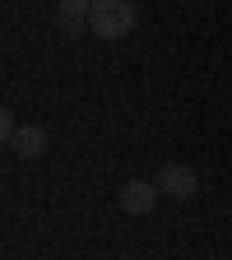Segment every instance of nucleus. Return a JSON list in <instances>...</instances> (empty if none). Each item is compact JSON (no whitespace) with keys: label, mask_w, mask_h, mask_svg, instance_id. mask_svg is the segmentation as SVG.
Listing matches in <instances>:
<instances>
[{"label":"nucleus","mask_w":232,"mask_h":260,"mask_svg":"<svg viewBox=\"0 0 232 260\" xmlns=\"http://www.w3.org/2000/svg\"><path fill=\"white\" fill-rule=\"evenodd\" d=\"M158 181H144V177H135V181H125L121 186V214H130V218H144V214H153V205H158Z\"/></svg>","instance_id":"obj_3"},{"label":"nucleus","mask_w":232,"mask_h":260,"mask_svg":"<svg viewBox=\"0 0 232 260\" xmlns=\"http://www.w3.org/2000/svg\"><path fill=\"white\" fill-rule=\"evenodd\" d=\"M144 260H149V255H144Z\"/></svg>","instance_id":"obj_7"},{"label":"nucleus","mask_w":232,"mask_h":260,"mask_svg":"<svg viewBox=\"0 0 232 260\" xmlns=\"http://www.w3.org/2000/svg\"><path fill=\"white\" fill-rule=\"evenodd\" d=\"M153 181H158L162 195H172V200H190V195L200 190V177H195V168H186V162H162Z\"/></svg>","instance_id":"obj_2"},{"label":"nucleus","mask_w":232,"mask_h":260,"mask_svg":"<svg viewBox=\"0 0 232 260\" xmlns=\"http://www.w3.org/2000/svg\"><path fill=\"white\" fill-rule=\"evenodd\" d=\"M135 5L130 0H93V14H88V32L103 42H121L130 28H135Z\"/></svg>","instance_id":"obj_1"},{"label":"nucleus","mask_w":232,"mask_h":260,"mask_svg":"<svg viewBox=\"0 0 232 260\" xmlns=\"http://www.w3.org/2000/svg\"><path fill=\"white\" fill-rule=\"evenodd\" d=\"M47 144H51V135H47V130L42 125H19V135H14V153L19 158H42L47 153Z\"/></svg>","instance_id":"obj_4"},{"label":"nucleus","mask_w":232,"mask_h":260,"mask_svg":"<svg viewBox=\"0 0 232 260\" xmlns=\"http://www.w3.org/2000/svg\"><path fill=\"white\" fill-rule=\"evenodd\" d=\"M88 14H93V0H60V5H56V19H60L65 32L88 28Z\"/></svg>","instance_id":"obj_5"},{"label":"nucleus","mask_w":232,"mask_h":260,"mask_svg":"<svg viewBox=\"0 0 232 260\" xmlns=\"http://www.w3.org/2000/svg\"><path fill=\"white\" fill-rule=\"evenodd\" d=\"M14 135H19V125H14V116L5 112V116H0V140H5V144H14Z\"/></svg>","instance_id":"obj_6"}]
</instances>
